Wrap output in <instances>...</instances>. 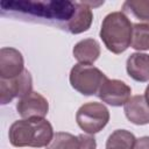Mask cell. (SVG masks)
<instances>
[{
    "instance_id": "1",
    "label": "cell",
    "mask_w": 149,
    "mask_h": 149,
    "mask_svg": "<svg viewBox=\"0 0 149 149\" xmlns=\"http://www.w3.org/2000/svg\"><path fill=\"white\" fill-rule=\"evenodd\" d=\"M54 137L51 123L44 118L21 119L14 121L8 130V139L13 147H47Z\"/></svg>"
},
{
    "instance_id": "2",
    "label": "cell",
    "mask_w": 149,
    "mask_h": 149,
    "mask_svg": "<svg viewBox=\"0 0 149 149\" xmlns=\"http://www.w3.org/2000/svg\"><path fill=\"white\" fill-rule=\"evenodd\" d=\"M133 23L123 12L107 14L100 28V38L105 47L113 54H122L130 47Z\"/></svg>"
},
{
    "instance_id": "3",
    "label": "cell",
    "mask_w": 149,
    "mask_h": 149,
    "mask_svg": "<svg viewBox=\"0 0 149 149\" xmlns=\"http://www.w3.org/2000/svg\"><path fill=\"white\" fill-rule=\"evenodd\" d=\"M106 78V74L98 68L80 63L71 69L69 76L71 86L83 95L97 94Z\"/></svg>"
},
{
    "instance_id": "4",
    "label": "cell",
    "mask_w": 149,
    "mask_h": 149,
    "mask_svg": "<svg viewBox=\"0 0 149 149\" xmlns=\"http://www.w3.org/2000/svg\"><path fill=\"white\" fill-rule=\"evenodd\" d=\"M76 121L80 129L86 134L99 133L109 121V111L101 102H86L81 105L76 113Z\"/></svg>"
},
{
    "instance_id": "5",
    "label": "cell",
    "mask_w": 149,
    "mask_h": 149,
    "mask_svg": "<svg viewBox=\"0 0 149 149\" xmlns=\"http://www.w3.org/2000/svg\"><path fill=\"white\" fill-rule=\"evenodd\" d=\"M33 91V78L28 70H24L21 74L3 79L0 78V102L6 105L14 98H22Z\"/></svg>"
},
{
    "instance_id": "6",
    "label": "cell",
    "mask_w": 149,
    "mask_h": 149,
    "mask_svg": "<svg viewBox=\"0 0 149 149\" xmlns=\"http://www.w3.org/2000/svg\"><path fill=\"white\" fill-rule=\"evenodd\" d=\"M130 93L132 88L125 81L106 78L101 84L97 95L104 102L114 107H119L128 101V99L130 98Z\"/></svg>"
},
{
    "instance_id": "7",
    "label": "cell",
    "mask_w": 149,
    "mask_h": 149,
    "mask_svg": "<svg viewBox=\"0 0 149 149\" xmlns=\"http://www.w3.org/2000/svg\"><path fill=\"white\" fill-rule=\"evenodd\" d=\"M16 111L22 119L44 118L49 111V102L41 93L31 91L17 100Z\"/></svg>"
},
{
    "instance_id": "8",
    "label": "cell",
    "mask_w": 149,
    "mask_h": 149,
    "mask_svg": "<svg viewBox=\"0 0 149 149\" xmlns=\"http://www.w3.org/2000/svg\"><path fill=\"white\" fill-rule=\"evenodd\" d=\"M24 61L22 54L10 47L0 50V78L10 79L24 71Z\"/></svg>"
},
{
    "instance_id": "9",
    "label": "cell",
    "mask_w": 149,
    "mask_h": 149,
    "mask_svg": "<svg viewBox=\"0 0 149 149\" xmlns=\"http://www.w3.org/2000/svg\"><path fill=\"white\" fill-rule=\"evenodd\" d=\"M73 5L74 12L68 20L66 27L71 34H80L88 30V28L91 27L93 21V13L91 6L86 1L73 2Z\"/></svg>"
},
{
    "instance_id": "10",
    "label": "cell",
    "mask_w": 149,
    "mask_h": 149,
    "mask_svg": "<svg viewBox=\"0 0 149 149\" xmlns=\"http://www.w3.org/2000/svg\"><path fill=\"white\" fill-rule=\"evenodd\" d=\"M126 118L134 125L143 126L149 123V105L144 95H133L123 105Z\"/></svg>"
},
{
    "instance_id": "11",
    "label": "cell",
    "mask_w": 149,
    "mask_h": 149,
    "mask_svg": "<svg viewBox=\"0 0 149 149\" xmlns=\"http://www.w3.org/2000/svg\"><path fill=\"white\" fill-rule=\"evenodd\" d=\"M126 70L130 78L136 81H149V55L142 52L130 54L126 62Z\"/></svg>"
},
{
    "instance_id": "12",
    "label": "cell",
    "mask_w": 149,
    "mask_h": 149,
    "mask_svg": "<svg viewBox=\"0 0 149 149\" xmlns=\"http://www.w3.org/2000/svg\"><path fill=\"white\" fill-rule=\"evenodd\" d=\"M72 54L80 64L92 65L100 56V44L94 38H85L74 44Z\"/></svg>"
},
{
    "instance_id": "13",
    "label": "cell",
    "mask_w": 149,
    "mask_h": 149,
    "mask_svg": "<svg viewBox=\"0 0 149 149\" xmlns=\"http://www.w3.org/2000/svg\"><path fill=\"white\" fill-rule=\"evenodd\" d=\"M136 137L126 129L114 130L106 141V149H134Z\"/></svg>"
},
{
    "instance_id": "14",
    "label": "cell",
    "mask_w": 149,
    "mask_h": 149,
    "mask_svg": "<svg viewBox=\"0 0 149 149\" xmlns=\"http://www.w3.org/2000/svg\"><path fill=\"white\" fill-rule=\"evenodd\" d=\"M122 12L132 14L143 23H149V0H127L122 3Z\"/></svg>"
},
{
    "instance_id": "15",
    "label": "cell",
    "mask_w": 149,
    "mask_h": 149,
    "mask_svg": "<svg viewBox=\"0 0 149 149\" xmlns=\"http://www.w3.org/2000/svg\"><path fill=\"white\" fill-rule=\"evenodd\" d=\"M130 47L139 51L149 50V23L133 24Z\"/></svg>"
},
{
    "instance_id": "16",
    "label": "cell",
    "mask_w": 149,
    "mask_h": 149,
    "mask_svg": "<svg viewBox=\"0 0 149 149\" xmlns=\"http://www.w3.org/2000/svg\"><path fill=\"white\" fill-rule=\"evenodd\" d=\"M47 149H79V137L70 133L57 132Z\"/></svg>"
},
{
    "instance_id": "17",
    "label": "cell",
    "mask_w": 149,
    "mask_h": 149,
    "mask_svg": "<svg viewBox=\"0 0 149 149\" xmlns=\"http://www.w3.org/2000/svg\"><path fill=\"white\" fill-rule=\"evenodd\" d=\"M134 149H149V136H142L136 139Z\"/></svg>"
},
{
    "instance_id": "18",
    "label": "cell",
    "mask_w": 149,
    "mask_h": 149,
    "mask_svg": "<svg viewBox=\"0 0 149 149\" xmlns=\"http://www.w3.org/2000/svg\"><path fill=\"white\" fill-rule=\"evenodd\" d=\"M144 98H146V100H147V102H148V105H149V85L147 86V88H146V91H144Z\"/></svg>"
}]
</instances>
